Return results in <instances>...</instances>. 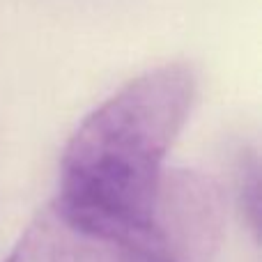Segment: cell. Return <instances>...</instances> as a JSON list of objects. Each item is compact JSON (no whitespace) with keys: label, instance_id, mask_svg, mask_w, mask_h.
Here are the masks:
<instances>
[{"label":"cell","instance_id":"3","mask_svg":"<svg viewBox=\"0 0 262 262\" xmlns=\"http://www.w3.org/2000/svg\"><path fill=\"white\" fill-rule=\"evenodd\" d=\"M138 262H172V260H168V258H161V255H143Z\"/></svg>","mask_w":262,"mask_h":262},{"label":"cell","instance_id":"2","mask_svg":"<svg viewBox=\"0 0 262 262\" xmlns=\"http://www.w3.org/2000/svg\"><path fill=\"white\" fill-rule=\"evenodd\" d=\"M143 255L161 253L92 230L51 200L21 235L7 262H138Z\"/></svg>","mask_w":262,"mask_h":262},{"label":"cell","instance_id":"1","mask_svg":"<svg viewBox=\"0 0 262 262\" xmlns=\"http://www.w3.org/2000/svg\"><path fill=\"white\" fill-rule=\"evenodd\" d=\"M193 99L195 76L184 64L149 69L120 88L67 140L53 203L92 230L175 260L159 232V200L166 157Z\"/></svg>","mask_w":262,"mask_h":262}]
</instances>
